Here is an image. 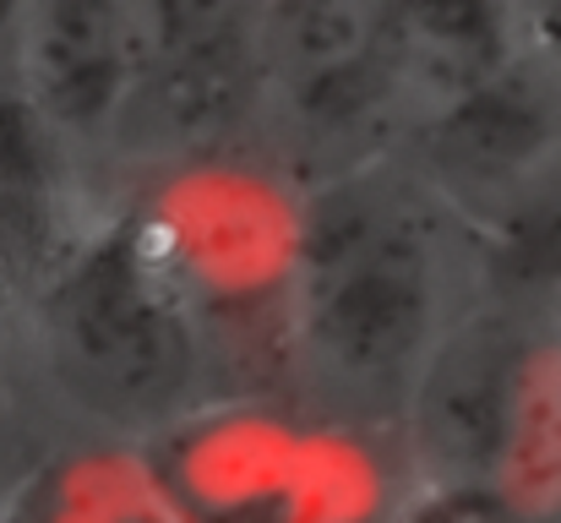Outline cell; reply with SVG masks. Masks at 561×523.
<instances>
[{
  "mask_svg": "<svg viewBox=\"0 0 561 523\" xmlns=\"http://www.w3.org/2000/svg\"><path fill=\"white\" fill-rule=\"evenodd\" d=\"M496 284L485 229L409 154L300 185L284 273V393L403 447L453 328Z\"/></svg>",
  "mask_w": 561,
  "mask_h": 523,
  "instance_id": "6da1fadb",
  "label": "cell"
},
{
  "mask_svg": "<svg viewBox=\"0 0 561 523\" xmlns=\"http://www.w3.org/2000/svg\"><path fill=\"white\" fill-rule=\"evenodd\" d=\"M5 349L60 442L153 447L229 398L207 317L126 196H93Z\"/></svg>",
  "mask_w": 561,
  "mask_h": 523,
  "instance_id": "7a4b0ae2",
  "label": "cell"
},
{
  "mask_svg": "<svg viewBox=\"0 0 561 523\" xmlns=\"http://www.w3.org/2000/svg\"><path fill=\"white\" fill-rule=\"evenodd\" d=\"M420 486H474L561 519V306L507 278L436 349L403 414Z\"/></svg>",
  "mask_w": 561,
  "mask_h": 523,
  "instance_id": "3957f363",
  "label": "cell"
},
{
  "mask_svg": "<svg viewBox=\"0 0 561 523\" xmlns=\"http://www.w3.org/2000/svg\"><path fill=\"white\" fill-rule=\"evenodd\" d=\"M186 523H398L414 475L398 442L289 393H234L142 447Z\"/></svg>",
  "mask_w": 561,
  "mask_h": 523,
  "instance_id": "277c9868",
  "label": "cell"
},
{
  "mask_svg": "<svg viewBox=\"0 0 561 523\" xmlns=\"http://www.w3.org/2000/svg\"><path fill=\"white\" fill-rule=\"evenodd\" d=\"M251 154L295 191L403 148L387 0H256Z\"/></svg>",
  "mask_w": 561,
  "mask_h": 523,
  "instance_id": "5b68a950",
  "label": "cell"
},
{
  "mask_svg": "<svg viewBox=\"0 0 561 523\" xmlns=\"http://www.w3.org/2000/svg\"><path fill=\"white\" fill-rule=\"evenodd\" d=\"M142 82L148 49L126 0H33L16 110L88 196L121 180Z\"/></svg>",
  "mask_w": 561,
  "mask_h": 523,
  "instance_id": "8992f818",
  "label": "cell"
},
{
  "mask_svg": "<svg viewBox=\"0 0 561 523\" xmlns=\"http://www.w3.org/2000/svg\"><path fill=\"white\" fill-rule=\"evenodd\" d=\"M387 38L403 99V143L529 66L513 0H387Z\"/></svg>",
  "mask_w": 561,
  "mask_h": 523,
  "instance_id": "52a82bcc",
  "label": "cell"
},
{
  "mask_svg": "<svg viewBox=\"0 0 561 523\" xmlns=\"http://www.w3.org/2000/svg\"><path fill=\"white\" fill-rule=\"evenodd\" d=\"M11 523H186L170 491L159 486L148 453L104 442H60L27 491L16 497Z\"/></svg>",
  "mask_w": 561,
  "mask_h": 523,
  "instance_id": "ba28073f",
  "label": "cell"
},
{
  "mask_svg": "<svg viewBox=\"0 0 561 523\" xmlns=\"http://www.w3.org/2000/svg\"><path fill=\"white\" fill-rule=\"evenodd\" d=\"M496 278L561 306V154L485 235Z\"/></svg>",
  "mask_w": 561,
  "mask_h": 523,
  "instance_id": "9c48e42d",
  "label": "cell"
},
{
  "mask_svg": "<svg viewBox=\"0 0 561 523\" xmlns=\"http://www.w3.org/2000/svg\"><path fill=\"white\" fill-rule=\"evenodd\" d=\"M60 447L55 425L44 420V409L33 403L11 349L0 339V523H11L16 497L27 491V480L38 475V464Z\"/></svg>",
  "mask_w": 561,
  "mask_h": 523,
  "instance_id": "30bf717a",
  "label": "cell"
},
{
  "mask_svg": "<svg viewBox=\"0 0 561 523\" xmlns=\"http://www.w3.org/2000/svg\"><path fill=\"white\" fill-rule=\"evenodd\" d=\"M529 60L561 88V0H513Z\"/></svg>",
  "mask_w": 561,
  "mask_h": 523,
  "instance_id": "8fae6325",
  "label": "cell"
},
{
  "mask_svg": "<svg viewBox=\"0 0 561 523\" xmlns=\"http://www.w3.org/2000/svg\"><path fill=\"white\" fill-rule=\"evenodd\" d=\"M27 16H33V0H0V110H16V66H22Z\"/></svg>",
  "mask_w": 561,
  "mask_h": 523,
  "instance_id": "7c38bea8",
  "label": "cell"
}]
</instances>
